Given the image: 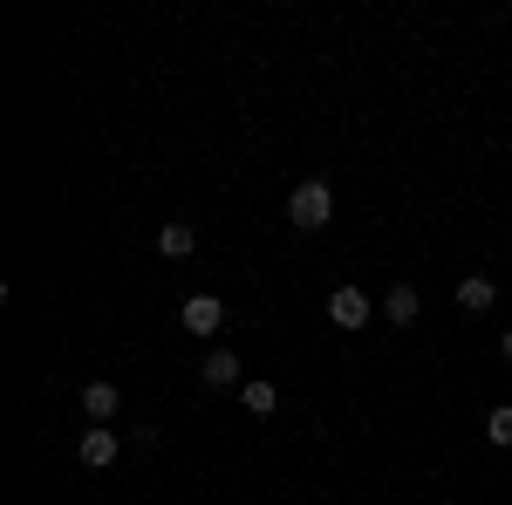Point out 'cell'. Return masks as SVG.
Segmentation results:
<instances>
[{
    "instance_id": "1",
    "label": "cell",
    "mask_w": 512,
    "mask_h": 505,
    "mask_svg": "<svg viewBox=\"0 0 512 505\" xmlns=\"http://www.w3.org/2000/svg\"><path fill=\"white\" fill-rule=\"evenodd\" d=\"M328 219H335V185H328V178H301V185L287 192V226L321 233Z\"/></svg>"
},
{
    "instance_id": "2",
    "label": "cell",
    "mask_w": 512,
    "mask_h": 505,
    "mask_svg": "<svg viewBox=\"0 0 512 505\" xmlns=\"http://www.w3.org/2000/svg\"><path fill=\"white\" fill-rule=\"evenodd\" d=\"M76 458H82L89 471H110V465L123 458V437H117L110 424H89V430L76 437Z\"/></svg>"
},
{
    "instance_id": "3",
    "label": "cell",
    "mask_w": 512,
    "mask_h": 505,
    "mask_svg": "<svg viewBox=\"0 0 512 505\" xmlns=\"http://www.w3.org/2000/svg\"><path fill=\"white\" fill-rule=\"evenodd\" d=\"M178 321H185L192 335H219V328H226V301H219V294H192V301L178 308Z\"/></svg>"
},
{
    "instance_id": "4",
    "label": "cell",
    "mask_w": 512,
    "mask_h": 505,
    "mask_svg": "<svg viewBox=\"0 0 512 505\" xmlns=\"http://www.w3.org/2000/svg\"><path fill=\"white\" fill-rule=\"evenodd\" d=\"M328 321L335 328H369V294L362 287H335L328 294Z\"/></svg>"
},
{
    "instance_id": "5",
    "label": "cell",
    "mask_w": 512,
    "mask_h": 505,
    "mask_svg": "<svg viewBox=\"0 0 512 505\" xmlns=\"http://www.w3.org/2000/svg\"><path fill=\"white\" fill-rule=\"evenodd\" d=\"M198 383H205V389H246V369H239L233 349H212V355H205V369H198Z\"/></svg>"
},
{
    "instance_id": "6",
    "label": "cell",
    "mask_w": 512,
    "mask_h": 505,
    "mask_svg": "<svg viewBox=\"0 0 512 505\" xmlns=\"http://www.w3.org/2000/svg\"><path fill=\"white\" fill-rule=\"evenodd\" d=\"M458 308H465V314H492V308H499V280L465 273V280H458Z\"/></svg>"
},
{
    "instance_id": "7",
    "label": "cell",
    "mask_w": 512,
    "mask_h": 505,
    "mask_svg": "<svg viewBox=\"0 0 512 505\" xmlns=\"http://www.w3.org/2000/svg\"><path fill=\"white\" fill-rule=\"evenodd\" d=\"M417 314H424V301H417V287H410V280H396L390 294H383V321H390V328H410Z\"/></svg>"
},
{
    "instance_id": "8",
    "label": "cell",
    "mask_w": 512,
    "mask_h": 505,
    "mask_svg": "<svg viewBox=\"0 0 512 505\" xmlns=\"http://www.w3.org/2000/svg\"><path fill=\"white\" fill-rule=\"evenodd\" d=\"M82 410H89V424H110L123 410V389L117 383H82Z\"/></svg>"
},
{
    "instance_id": "9",
    "label": "cell",
    "mask_w": 512,
    "mask_h": 505,
    "mask_svg": "<svg viewBox=\"0 0 512 505\" xmlns=\"http://www.w3.org/2000/svg\"><path fill=\"white\" fill-rule=\"evenodd\" d=\"M192 246H198V226H192V219H164V226H158V253H164V260H185Z\"/></svg>"
},
{
    "instance_id": "10",
    "label": "cell",
    "mask_w": 512,
    "mask_h": 505,
    "mask_svg": "<svg viewBox=\"0 0 512 505\" xmlns=\"http://www.w3.org/2000/svg\"><path fill=\"white\" fill-rule=\"evenodd\" d=\"M239 403H246L253 417H274V410H280V389L274 383H246V389H239Z\"/></svg>"
},
{
    "instance_id": "11",
    "label": "cell",
    "mask_w": 512,
    "mask_h": 505,
    "mask_svg": "<svg viewBox=\"0 0 512 505\" xmlns=\"http://www.w3.org/2000/svg\"><path fill=\"white\" fill-rule=\"evenodd\" d=\"M485 437H492L499 451H512V403H499V410L485 417Z\"/></svg>"
},
{
    "instance_id": "12",
    "label": "cell",
    "mask_w": 512,
    "mask_h": 505,
    "mask_svg": "<svg viewBox=\"0 0 512 505\" xmlns=\"http://www.w3.org/2000/svg\"><path fill=\"white\" fill-rule=\"evenodd\" d=\"M499 355H506V362H512V328H506V335H499Z\"/></svg>"
}]
</instances>
